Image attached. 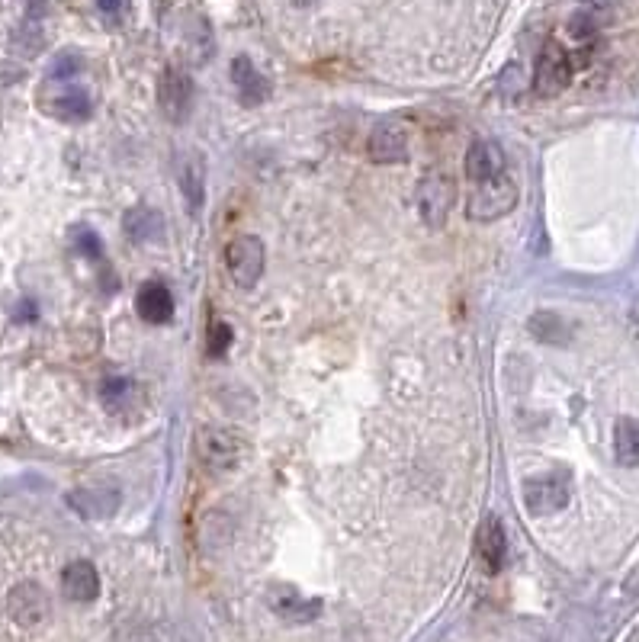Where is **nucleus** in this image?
Here are the masks:
<instances>
[{"label":"nucleus","instance_id":"39448f33","mask_svg":"<svg viewBox=\"0 0 639 642\" xmlns=\"http://www.w3.org/2000/svg\"><path fill=\"white\" fill-rule=\"evenodd\" d=\"M225 264L232 280L241 289H251L257 286V280L264 277V264H267V254H264V241L257 235H238L225 251Z\"/></svg>","mask_w":639,"mask_h":642},{"label":"nucleus","instance_id":"6e6552de","mask_svg":"<svg viewBox=\"0 0 639 642\" xmlns=\"http://www.w3.org/2000/svg\"><path fill=\"white\" fill-rule=\"evenodd\" d=\"M158 106L161 113L167 116V122L180 126L190 110H193V81L190 74H184L180 68H167L161 74V84H158Z\"/></svg>","mask_w":639,"mask_h":642},{"label":"nucleus","instance_id":"2eb2a0df","mask_svg":"<svg viewBox=\"0 0 639 642\" xmlns=\"http://www.w3.org/2000/svg\"><path fill=\"white\" fill-rule=\"evenodd\" d=\"M135 309L148 321V325H164L174 315V296L164 283L151 280L139 289V299H135Z\"/></svg>","mask_w":639,"mask_h":642},{"label":"nucleus","instance_id":"bb28decb","mask_svg":"<svg viewBox=\"0 0 639 642\" xmlns=\"http://www.w3.org/2000/svg\"><path fill=\"white\" fill-rule=\"evenodd\" d=\"M78 244H81V248H87L84 254H90V257H100V251H103L100 238L90 232V228H81V232H78Z\"/></svg>","mask_w":639,"mask_h":642},{"label":"nucleus","instance_id":"a878e982","mask_svg":"<svg viewBox=\"0 0 639 642\" xmlns=\"http://www.w3.org/2000/svg\"><path fill=\"white\" fill-rule=\"evenodd\" d=\"M116 642H151V636H148L145 626L129 623V626H123V630L116 633Z\"/></svg>","mask_w":639,"mask_h":642},{"label":"nucleus","instance_id":"a211bd4d","mask_svg":"<svg viewBox=\"0 0 639 642\" xmlns=\"http://www.w3.org/2000/svg\"><path fill=\"white\" fill-rule=\"evenodd\" d=\"M270 607L277 610L283 620H293V623H306L318 614V601H306L296 588H273Z\"/></svg>","mask_w":639,"mask_h":642},{"label":"nucleus","instance_id":"4468645a","mask_svg":"<svg viewBox=\"0 0 639 642\" xmlns=\"http://www.w3.org/2000/svg\"><path fill=\"white\" fill-rule=\"evenodd\" d=\"M505 174V151L495 142H476L466 151V177L473 183H485Z\"/></svg>","mask_w":639,"mask_h":642},{"label":"nucleus","instance_id":"aec40b11","mask_svg":"<svg viewBox=\"0 0 639 642\" xmlns=\"http://www.w3.org/2000/svg\"><path fill=\"white\" fill-rule=\"evenodd\" d=\"M161 212L148 209V206H135L132 212H126V235L132 241H151L161 235Z\"/></svg>","mask_w":639,"mask_h":642},{"label":"nucleus","instance_id":"ddd939ff","mask_svg":"<svg viewBox=\"0 0 639 642\" xmlns=\"http://www.w3.org/2000/svg\"><path fill=\"white\" fill-rule=\"evenodd\" d=\"M232 81L238 87V100L245 103V106H261L270 97L267 78L254 68V61L248 55H238L232 61Z\"/></svg>","mask_w":639,"mask_h":642},{"label":"nucleus","instance_id":"f3484780","mask_svg":"<svg viewBox=\"0 0 639 642\" xmlns=\"http://www.w3.org/2000/svg\"><path fill=\"white\" fill-rule=\"evenodd\" d=\"M180 193H184V200L190 203L193 212L203 209V200H206V167H203V158L200 155H184L180 161Z\"/></svg>","mask_w":639,"mask_h":642},{"label":"nucleus","instance_id":"4be33fe9","mask_svg":"<svg viewBox=\"0 0 639 642\" xmlns=\"http://www.w3.org/2000/svg\"><path fill=\"white\" fill-rule=\"evenodd\" d=\"M228 344H232V328L225 325V321H212L209 325V334H206V350L209 357H222Z\"/></svg>","mask_w":639,"mask_h":642},{"label":"nucleus","instance_id":"7ed1b4c3","mask_svg":"<svg viewBox=\"0 0 639 642\" xmlns=\"http://www.w3.org/2000/svg\"><path fill=\"white\" fill-rule=\"evenodd\" d=\"M569 472H546V476H534L524 482V504L534 517L559 514L569 504Z\"/></svg>","mask_w":639,"mask_h":642},{"label":"nucleus","instance_id":"423d86ee","mask_svg":"<svg viewBox=\"0 0 639 642\" xmlns=\"http://www.w3.org/2000/svg\"><path fill=\"white\" fill-rule=\"evenodd\" d=\"M453 203H456V183L447 174L434 171L418 183V212H421L424 225H431V228L447 225Z\"/></svg>","mask_w":639,"mask_h":642},{"label":"nucleus","instance_id":"f8f14e48","mask_svg":"<svg viewBox=\"0 0 639 642\" xmlns=\"http://www.w3.org/2000/svg\"><path fill=\"white\" fill-rule=\"evenodd\" d=\"M62 594L74 604H90L100 594V575L87 559H74L62 572Z\"/></svg>","mask_w":639,"mask_h":642},{"label":"nucleus","instance_id":"393cba45","mask_svg":"<svg viewBox=\"0 0 639 642\" xmlns=\"http://www.w3.org/2000/svg\"><path fill=\"white\" fill-rule=\"evenodd\" d=\"M595 29H598V23H595V17H591V13H575V17L569 20V33H572L575 39L595 36Z\"/></svg>","mask_w":639,"mask_h":642},{"label":"nucleus","instance_id":"9d476101","mask_svg":"<svg viewBox=\"0 0 639 642\" xmlns=\"http://www.w3.org/2000/svg\"><path fill=\"white\" fill-rule=\"evenodd\" d=\"M367 155L373 164H399L408 158V132L402 122H379L367 142Z\"/></svg>","mask_w":639,"mask_h":642},{"label":"nucleus","instance_id":"b1692460","mask_svg":"<svg viewBox=\"0 0 639 642\" xmlns=\"http://www.w3.org/2000/svg\"><path fill=\"white\" fill-rule=\"evenodd\" d=\"M97 7L110 26H123L129 17V0H97Z\"/></svg>","mask_w":639,"mask_h":642},{"label":"nucleus","instance_id":"f03ea898","mask_svg":"<svg viewBox=\"0 0 639 642\" xmlns=\"http://www.w3.org/2000/svg\"><path fill=\"white\" fill-rule=\"evenodd\" d=\"M514 206H517V183L508 174H501L495 180L476 183L473 196H469L466 216L473 222H495V219H505Z\"/></svg>","mask_w":639,"mask_h":642},{"label":"nucleus","instance_id":"f257e3e1","mask_svg":"<svg viewBox=\"0 0 639 642\" xmlns=\"http://www.w3.org/2000/svg\"><path fill=\"white\" fill-rule=\"evenodd\" d=\"M193 450L200 466L206 472H216V476L232 472L241 460V440L232 431H225V427H209V424L200 427L193 437Z\"/></svg>","mask_w":639,"mask_h":642},{"label":"nucleus","instance_id":"5701e85b","mask_svg":"<svg viewBox=\"0 0 639 642\" xmlns=\"http://www.w3.org/2000/svg\"><path fill=\"white\" fill-rule=\"evenodd\" d=\"M129 395H132V382H129V379H119V376H116V379H106V382H103V402H106V405L119 408V405H123V402L129 399Z\"/></svg>","mask_w":639,"mask_h":642},{"label":"nucleus","instance_id":"0eeeda50","mask_svg":"<svg viewBox=\"0 0 639 642\" xmlns=\"http://www.w3.org/2000/svg\"><path fill=\"white\" fill-rule=\"evenodd\" d=\"M569 84H572V61H569V55H566L562 45L550 42L537 58L534 90L540 97H559Z\"/></svg>","mask_w":639,"mask_h":642},{"label":"nucleus","instance_id":"412c9836","mask_svg":"<svg viewBox=\"0 0 639 642\" xmlns=\"http://www.w3.org/2000/svg\"><path fill=\"white\" fill-rule=\"evenodd\" d=\"M530 331H534L537 341H546V344H566L569 341L566 321L553 312H540V315L530 318Z\"/></svg>","mask_w":639,"mask_h":642},{"label":"nucleus","instance_id":"6ab92c4d","mask_svg":"<svg viewBox=\"0 0 639 642\" xmlns=\"http://www.w3.org/2000/svg\"><path fill=\"white\" fill-rule=\"evenodd\" d=\"M614 456L620 466H639V421L620 418L614 427Z\"/></svg>","mask_w":639,"mask_h":642},{"label":"nucleus","instance_id":"20e7f679","mask_svg":"<svg viewBox=\"0 0 639 642\" xmlns=\"http://www.w3.org/2000/svg\"><path fill=\"white\" fill-rule=\"evenodd\" d=\"M39 106H42L45 116H52L58 122H84L90 113H94V103H90L87 90L71 87V84H58L55 78L42 87Z\"/></svg>","mask_w":639,"mask_h":642},{"label":"nucleus","instance_id":"dca6fc26","mask_svg":"<svg viewBox=\"0 0 639 642\" xmlns=\"http://www.w3.org/2000/svg\"><path fill=\"white\" fill-rule=\"evenodd\" d=\"M476 553L482 559V565L489 572H498L505 565L508 556V540H505V530H501L498 521H485L479 527V537H476Z\"/></svg>","mask_w":639,"mask_h":642},{"label":"nucleus","instance_id":"9b49d317","mask_svg":"<svg viewBox=\"0 0 639 642\" xmlns=\"http://www.w3.org/2000/svg\"><path fill=\"white\" fill-rule=\"evenodd\" d=\"M68 504L87 521H103V517H113L123 504V495L119 488L110 485H87V488H74L68 495Z\"/></svg>","mask_w":639,"mask_h":642},{"label":"nucleus","instance_id":"1a4fd4ad","mask_svg":"<svg viewBox=\"0 0 639 642\" xmlns=\"http://www.w3.org/2000/svg\"><path fill=\"white\" fill-rule=\"evenodd\" d=\"M7 614L17 626L33 630L45 617H49V594L36 582H20L7 594Z\"/></svg>","mask_w":639,"mask_h":642},{"label":"nucleus","instance_id":"cd10ccee","mask_svg":"<svg viewBox=\"0 0 639 642\" xmlns=\"http://www.w3.org/2000/svg\"><path fill=\"white\" fill-rule=\"evenodd\" d=\"M293 4H296V7H315L318 0H293Z\"/></svg>","mask_w":639,"mask_h":642}]
</instances>
